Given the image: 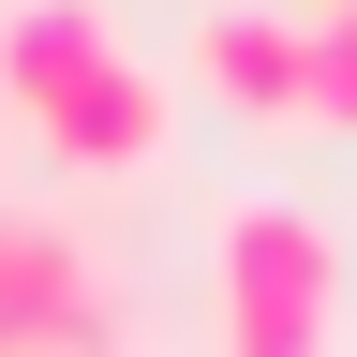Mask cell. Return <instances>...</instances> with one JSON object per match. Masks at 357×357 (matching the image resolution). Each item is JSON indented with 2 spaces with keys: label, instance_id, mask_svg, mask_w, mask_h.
Instances as JSON below:
<instances>
[{
  "label": "cell",
  "instance_id": "6da1fadb",
  "mask_svg": "<svg viewBox=\"0 0 357 357\" xmlns=\"http://www.w3.org/2000/svg\"><path fill=\"white\" fill-rule=\"evenodd\" d=\"M208 298L342 312V223H328V208H283V194H238V208L208 223Z\"/></svg>",
  "mask_w": 357,
  "mask_h": 357
},
{
  "label": "cell",
  "instance_id": "ba28073f",
  "mask_svg": "<svg viewBox=\"0 0 357 357\" xmlns=\"http://www.w3.org/2000/svg\"><path fill=\"white\" fill-rule=\"evenodd\" d=\"M0 357H134V298H89V312H45V328H0Z\"/></svg>",
  "mask_w": 357,
  "mask_h": 357
},
{
  "label": "cell",
  "instance_id": "5b68a950",
  "mask_svg": "<svg viewBox=\"0 0 357 357\" xmlns=\"http://www.w3.org/2000/svg\"><path fill=\"white\" fill-rule=\"evenodd\" d=\"M164 134H178V89H164L149 60H119L60 134H45V164H60V178H149V164H164Z\"/></svg>",
  "mask_w": 357,
  "mask_h": 357
},
{
  "label": "cell",
  "instance_id": "3957f363",
  "mask_svg": "<svg viewBox=\"0 0 357 357\" xmlns=\"http://www.w3.org/2000/svg\"><path fill=\"white\" fill-rule=\"evenodd\" d=\"M89 298H119V268H105V223L0 194V328H45V312H89Z\"/></svg>",
  "mask_w": 357,
  "mask_h": 357
},
{
  "label": "cell",
  "instance_id": "8992f818",
  "mask_svg": "<svg viewBox=\"0 0 357 357\" xmlns=\"http://www.w3.org/2000/svg\"><path fill=\"white\" fill-rule=\"evenodd\" d=\"M298 134H342L357 149V15H298Z\"/></svg>",
  "mask_w": 357,
  "mask_h": 357
},
{
  "label": "cell",
  "instance_id": "7a4b0ae2",
  "mask_svg": "<svg viewBox=\"0 0 357 357\" xmlns=\"http://www.w3.org/2000/svg\"><path fill=\"white\" fill-rule=\"evenodd\" d=\"M119 75V30H105V0H15V15H0V119L30 134H60L89 89Z\"/></svg>",
  "mask_w": 357,
  "mask_h": 357
},
{
  "label": "cell",
  "instance_id": "52a82bcc",
  "mask_svg": "<svg viewBox=\"0 0 357 357\" xmlns=\"http://www.w3.org/2000/svg\"><path fill=\"white\" fill-rule=\"evenodd\" d=\"M208 357H357L342 312H253V298H208Z\"/></svg>",
  "mask_w": 357,
  "mask_h": 357
},
{
  "label": "cell",
  "instance_id": "277c9868",
  "mask_svg": "<svg viewBox=\"0 0 357 357\" xmlns=\"http://www.w3.org/2000/svg\"><path fill=\"white\" fill-rule=\"evenodd\" d=\"M194 75L223 89V119H253V134H298V15H268V0H208V30H194Z\"/></svg>",
  "mask_w": 357,
  "mask_h": 357
},
{
  "label": "cell",
  "instance_id": "9c48e42d",
  "mask_svg": "<svg viewBox=\"0 0 357 357\" xmlns=\"http://www.w3.org/2000/svg\"><path fill=\"white\" fill-rule=\"evenodd\" d=\"M342 15H357V0H342Z\"/></svg>",
  "mask_w": 357,
  "mask_h": 357
}]
</instances>
